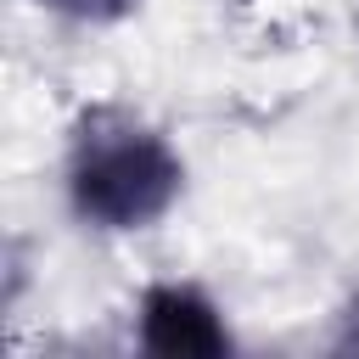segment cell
<instances>
[{
  "mask_svg": "<svg viewBox=\"0 0 359 359\" xmlns=\"http://www.w3.org/2000/svg\"><path fill=\"white\" fill-rule=\"evenodd\" d=\"M180 185L174 157L151 135H90L84 163H79V208L107 219V224H140L168 208Z\"/></svg>",
  "mask_w": 359,
  "mask_h": 359,
  "instance_id": "6da1fadb",
  "label": "cell"
},
{
  "mask_svg": "<svg viewBox=\"0 0 359 359\" xmlns=\"http://www.w3.org/2000/svg\"><path fill=\"white\" fill-rule=\"evenodd\" d=\"M146 342L157 353H219L224 348V331L213 320V309L180 286H163L146 297Z\"/></svg>",
  "mask_w": 359,
  "mask_h": 359,
  "instance_id": "7a4b0ae2",
  "label": "cell"
}]
</instances>
